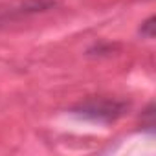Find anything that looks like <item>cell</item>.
I'll return each instance as SVG.
<instances>
[{
  "mask_svg": "<svg viewBox=\"0 0 156 156\" xmlns=\"http://www.w3.org/2000/svg\"><path fill=\"white\" fill-rule=\"evenodd\" d=\"M129 108V103L123 99H114V98H88L87 101L73 107V114L90 119V121H99V123H110L121 118Z\"/></svg>",
  "mask_w": 156,
  "mask_h": 156,
  "instance_id": "obj_1",
  "label": "cell"
},
{
  "mask_svg": "<svg viewBox=\"0 0 156 156\" xmlns=\"http://www.w3.org/2000/svg\"><path fill=\"white\" fill-rule=\"evenodd\" d=\"M140 33L145 39H152L154 37V17H149L141 26H140Z\"/></svg>",
  "mask_w": 156,
  "mask_h": 156,
  "instance_id": "obj_2",
  "label": "cell"
}]
</instances>
